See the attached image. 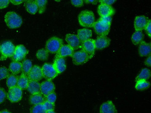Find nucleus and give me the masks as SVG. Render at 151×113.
<instances>
[{"mask_svg":"<svg viewBox=\"0 0 151 113\" xmlns=\"http://www.w3.org/2000/svg\"><path fill=\"white\" fill-rule=\"evenodd\" d=\"M78 18L79 24L81 26L86 28L93 27L95 23V17L92 11L87 10L81 11Z\"/></svg>","mask_w":151,"mask_h":113,"instance_id":"1","label":"nucleus"},{"mask_svg":"<svg viewBox=\"0 0 151 113\" xmlns=\"http://www.w3.org/2000/svg\"><path fill=\"white\" fill-rule=\"evenodd\" d=\"M5 21L7 26L11 29L20 27L22 24V19L17 13L9 11L4 17Z\"/></svg>","mask_w":151,"mask_h":113,"instance_id":"2","label":"nucleus"},{"mask_svg":"<svg viewBox=\"0 0 151 113\" xmlns=\"http://www.w3.org/2000/svg\"><path fill=\"white\" fill-rule=\"evenodd\" d=\"M15 46L10 41L4 42L0 46L1 56L0 58L1 61H4L8 58H11L13 56L15 51Z\"/></svg>","mask_w":151,"mask_h":113,"instance_id":"3","label":"nucleus"},{"mask_svg":"<svg viewBox=\"0 0 151 113\" xmlns=\"http://www.w3.org/2000/svg\"><path fill=\"white\" fill-rule=\"evenodd\" d=\"M63 45V39L57 37H53L46 42V49L49 53H57Z\"/></svg>","mask_w":151,"mask_h":113,"instance_id":"4","label":"nucleus"},{"mask_svg":"<svg viewBox=\"0 0 151 113\" xmlns=\"http://www.w3.org/2000/svg\"><path fill=\"white\" fill-rule=\"evenodd\" d=\"M110 23L99 20L95 22L93 27L95 33L99 36H106L110 30Z\"/></svg>","mask_w":151,"mask_h":113,"instance_id":"5","label":"nucleus"},{"mask_svg":"<svg viewBox=\"0 0 151 113\" xmlns=\"http://www.w3.org/2000/svg\"><path fill=\"white\" fill-rule=\"evenodd\" d=\"M71 57L73 64L76 65H82L91 59L90 56L82 50L74 52Z\"/></svg>","mask_w":151,"mask_h":113,"instance_id":"6","label":"nucleus"},{"mask_svg":"<svg viewBox=\"0 0 151 113\" xmlns=\"http://www.w3.org/2000/svg\"><path fill=\"white\" fill-rule=\"evenodd\" d=\"M42 71L43 77L47 80L51 81L58 75L53 64H44L42 67Z\"/></svg>","mask_w":151,"mask_h":113,"instance_id":"7","label":"nucleus"},{"mask_svg":"<svg viewBox=\"0 0 151 113\" xmlns=\"http://www.w3.org/2000/svg\"><path fill=\"white\" fill-rule=\"evenodd\" d=\"M22 91L17 86L9 89L7 97L11 102H17L22 98Z\"/></svg>","mask_w":151,"mask_h":113,"instance_id":"8","label":"nucleus"},{"mask_svg":"<svg viewBox=\"0 0 151 113\" xmlns=\"http://www.w3.org/2000/svg\"><path fill=\"white\" fill-rule=\"evenodd\" d=\"M28 53V50L23 45H18L15 47L14 54L12 56V59L13 61L19 62L24 59Z\"/></svg>","mask_w":151,"mask_h":113,"instance_id":"9","label":"nucleus"},{"mask_svg":"<svg viewBox=\"0 0 151 113\" xmlns=\"http://www.w3.org/2000/svg\"><path fill=\"white\" fill-rule=\"evenodd\" d=\"M65 39L68 45L73 50H77L81 48L82 43L80 41L77 35L73 34H67Z\"/></svg>","mask_w":151,"mask_h":113,"instance_id":"10","label":"nucleus"},{"mask_svg":"<svg viewBox=\"0 0 151 113\" xmlns=\"http://www.w3.org/2000/svg\"><path fill=\"white\" fill-rule=\"evenodd\" d=\"M81 48V50L86 52L92 59L95 52V46L94 39H90L82 42Z\"/></svg>","mask_w":151,"mask_h":113,"instance_id":"11","label":"nucleus"},{"mask_svg":"<svg viewBox=\"0 0 151 113\" xmlns=\"http://www.w3.org/2000/svg\"><path fill=\"white\" fill-rule=\"evenodd\" d=\"M27 76L29 77V80H30L38 82L41 80L43 77L42 73V68L39 67L38 65H34Z\"/></svg>","mask_w":151,"mask_h":113,"instance_id":"12","label":"nucleus"},{"mask_svg":"<svg viewBox=\"0 0 151 113\" xmlns=\"http://www.w3.org/2000/svg\"><path fill=\"white\" fill-rule=\"evenodd\" d=\"M98 13L101 17L112 16L115 13V10L111 6L101 4L98 7Z\"/></svg>","mask_w":151,"mask_h":113,"instance_id":"13","label":"nucleus"},{"mask_svg":"<svg viewBox=\"0 0 151 113\" xmlns=\"http://www.w3.org/2000/svg\"><path fill=\"white\" fill-rule=\"evenodd\" d=\"M55 86L54 83L50 80H46L40 84V93L46 96L51 93L55 92Z\"/></svg>","mask_w":151,"mask_h":113,"instance_id":"14","label":"nucleus"},{"mask_svg":"<svg viewBox=\"0 0 151 113\" xmlns=\"http://www.w3.org/2000/svg\"><path fill=\"white\" fill-rule=\"evenodd\" d=\"M149 20L144 15L137 16L135 17L134 22V26L136 31H142L145 30Z\"/></svg>","mask_w":151,"mask_h":113,"instance_id":"15","label":"nucleus"},{"mask_svg":"<svg viewBox=\"0 0 151 113\" xmlns=\"http://www.w3.org/2000/svg\"><path fill=\"white\" fill-rule=\"evenodd\" d=\"M111 39L106 36H99L94 40L95 49L101 50L109 46L110 44Z\"/></svg>","mask_w":151,"mask_h":113,"instance_id":"16","label":"nucleus"},{"mask_svg":"<svg viewBox=\"0 0 151 113\" xmlns=\"http://www.w3.org/2000/svg\"><path fill=\"white\" fill-rule=\"evenodd\" d=\"M53 65L58 75L63 73L66 69L65 59L60 56H55Z\"/></svg>","mask_w":151,"mask_h":113,"instance_id":"17","label":"nucleus"},{"mask_svg":"<svg viewBox=\"0 0 151 113\" xmlns=\"http://www.w3.org/2000/svg\"><path fill=\"white\" fill-rule=\"evenodd\" d=\"M100 113H117L115 106L111 101H108L102 103L100 107Z\"/></svg>","mask_w":151,"mask_h":113,"instance_id":"18","label":"nucleus"},{"mask_svg":"<svg viewBox=\"0 0 151 113\" xmlns=\"http://www.w3.org/2000/svg\"><path fill=\"white\" fill-rule=\"evenodd\" d=\"M74 51L75 50L72 49L69 45H63L56 53L55 56H60L64 58L67 56H72L74 53Z\"/></svg>","mask_w":151,"mask_h":113,"instance_id":"19","label":"nucleus"},{"mask_svg":"<svg viewBox=\"0 0 151 113\" xmlns=\"http://www.w3.org/2000/svg\"><path fill=\"white\" fill-rule=\"evenodd\" d=\"M151 44L142 41L139 44V52L140 56H145L151 54Z\"/></svg>","mask_w":151,"mask_h":113,"instance_id":"20","label":"nucleus"},{"mask_svg":"<svg viewBox=\"0 0 151 113\" xmlns=\"http://www.w3.org/2000/svg\"><path fill=\"white\" fill-rule=\"evenodd\" d=\"M92 36V30L88 28L80 29L77 32V36L81 43L90 39Z\"/></svg>","mask_w":151,"mask_h":113,"instance_id":"21","label":"nucleus"},{"mask_svg":"<svg viewBox=\"0 0 151 113\" xmlns=\"http://www.w3.org/2000/svg\"><path fill=\"white\" fill-rule=\"evenodd\" d=\"M27 89L32 95L40 93V84L38 81L29 80Z\"/></svg>","mask_w":151,"mask_h":113,"instance_id":"22","label":"nucleus"},{"mask_svg":"<svg viewBox=\"0 0 151 113\" xmlns=\"http://www.w3.org/2000/svg\"><path fill=\"white\" fill-rule=\"evenodd\" d=\"M29 101L31 104L36 105L43 104L45 101V99L44 96H43L42 94L38 93L31 95Z\"/></svg>","mask_w":151,"mask_h":113,"instance_id":"23","label":"nucleus"},{"mask_svg":"<svg viewBox=\"0 0 151 113\" xmlns=\"http://www.w3.org/2000/svg\"><path fill=\"white\" fill-rule=\"evenodd\" d=\"M25 6L27 12H29V13L31 14H35L38 10L37 5L35 1H26L25 2Z\"/></svg>","mask_w":151,"mask_h":113,"instance_id":"24","label":"nucleus"},{"mask_svg":"<svg viewBox=\"0 0 151 113\" xmlns=\"http://www.w3.org/2000/svg\"><path fill=\"white\" fill-rule=\"evenodd\" d=\"M29 80L27 75L22 73L18 77L17 86L20 88L21 89H26L27 88Z\"/></svg>","mask_w":151,"mask_h":113,"instance_id":"25","label":"nucleus"},{"mask_svg":"<svg viewBox=\"0 0 151 113\" xmlns=\"http://www.w3.org/2000/svg\"><path fill=\"white\" fill-rule=\"evenodd\" d=\"M22 64L20 62L13 61L10 63L9 67V70L14 75L19 74L22 71Z\"/></svg>","mask_w":151,"mask_h":113,"instance_id":"26","label":"nucleus"},{"mask_svg":"<svg viewBox=\"0 0 151 113\" xmlns=\"http://www.w3.org/2000/svg\"><path fill=\"white\" fill-rule=\"evenodd\" d=\"M144 38V34L141 31H136L132 34L131 39L132 43L134 45L139 44Z\"/></svg>","mask_w":151,"mask_h":113,"instance_id":"27","label":"nucleus"},{"mask_svg":"<svg viewBox=\"0 0 151 113\" xmlns=\"http://www.w3.org/2000/svg\"><path fill=\"white\" fill-rule=\"evenodd\" d=\"M151 77V71L149 69L144 68L136 77V81L139 80H147Z\"/></svg>","mask_w":151,"mask_h":113,"instance_id":"28","label":"nucleus"},{"mask_svg":"<svg viewBox=\"0 0 151 113\" xmlns=\"http://www.w3.org/2000/svg\"><path fill=\"white\" fill-rule=\"evenodd\" d=\"M18 79V77L17 76L14 74H12L9 75V76L7 77V82H6V84L8 88L10 89L17 86Z\"/></svg>","mask_w":151,"mask_h":113,"instance_id":"29","label":"nucleus"},{"mask_svg":"<svg viewBox=\"0 0 151 113\" xmlns=\"http://www.w3.org/2000/svg\"><path fill=\"white\" fill-rule=\"evenodd\" d=\"M22 73L27 75L32 68V61L30 59H27L22 62Z\"/></svg>","mask_w":151,"mask_h":113,"instance_id":"30","label":"nucleus"},{"mask_svg":"<svg viewBox=\"0 0 151 113\" xmlns=\"http://www.w3.org/2000/svg\"><path fill=\"white\" fill-rule=\"evenodd\" d=\"M135 88L137 90H144L148 88L150 86L149 82L145 80H139L137 81Z\"/></svg>","mask_w":151,"mask_h":113,"instance_id":"31","label":"nucleus"},{"mask_svg":"<svg viewBox=\"0 0 151 113\" xmlns=\"http://www.w3.org/2000/svg\"><path fill=\"white\" fill-rule=\"evenodd\" d=\"M36 58L39 60L44 61L48 59L49 56V52L47 51L46 49H41L38 50L36 52Z\"/></svg>","mask_w":151,"mask_h":113,"instance_id":"32","label":"nucleus"},{"mask_svg":"<svg viewBox=\"0 0 151 113\" xmlns=\"http://www.w3.org/2000/svg\"><path fill=\"white\" fill-rule=\"evenodd\" d=\"M37 5L38 9L40 14H42L45 12L47 1L46 0H36L35 1Z\"/></svg>","mask_w":151,"mask_h":113,"instance_id":"33","label":"nucleus"},{"mask_svg":"<svg viewBox=\"0 0 151 113\" xmlns=\"http://www.w3.org/2000/svg\"><path fill=\"white\" fill-rule=\"evenodd\" d=\"M46 112L42 104L34 105L30 109V113H45Z\"/></svg>","mask_w":151,"mask_h":113,"instance_id":"34","label":"nucleus"},{"mask_svg":"<svg viewBox=\"0 0 151 113\" xmlns=\"http://www.w3.org/2000/svg\"><path fill=\"white\" fill-rule=\"evenodd\" d=\"M9 72L6 67H0V80L4 79L7 78L9 75Z\"/></svg>","mask_w":151,"mask_h":113,"instance_id":"35","label":"nucleus"},{"mask_svg":"<svg viewBox=\"0 0 151 113\" xmlns=\"http://www.w3.org/2000/svg\"><path fill=\"white\" fill-rule=\"evenodd\" d=\"M44 97H45L46 101H47L51 103H54V104H55V102L56 101V98H57L56 94L55 92L51 93L47 96H44Z\"/></svg>","mask_w":151,"mask_h":113,"instance_id":"36","label":"nucleus"},{"mask_svg":"<svg viewBox=\"0 0 151 113\" xmlns=\"http://www.w3.org/2000/svg\"><path fill=\"white\" fill-rule=\"evenodd\" d=\"M42 105L43 107L46 111L54 110L55 105L54 103H51V102L45 100L44 102L43 103Z\"/></svg>","mask_w":151,"mask_h":113,"instance_id":"37","label":"nucleus"},{"mask_svg":"<svg viewBox=\"0 0 151 113\" xmlns=\"http://www.w3.org/2000/svg\"><path fill=\"white\" fill-rule=\"evenodd\" d=\"M7 97V94L4 89L0 88V104L4 102Z\"/></svg>","mask_w":151,"mask_h":113,"instance_id":"38","label":"nucleus"},{"mask_svg":"<svg viewBox=\"0 0 151 113\" xmlns=\"http://www.w3.org/2000/svg\"><path fill=\"white\" fill-rule=\"evenodd\" d=\"M83 1L82 0H71V3L75 7H81L83 5Z\"/></svg>","mask_w":151,"mask_h":113,"instance_id":"39","label":"nucleus"},{"mask_svg":"<svg viewBox=\"0 0 151 113\" xmlns=\"http://www.w3.org/2000/svg\"><path fill=\"white\" fill-rule=\"evenodd\" d=\"M10 2L9 0H0V9H5L9 6Z\"/></svg>","mask_w":151,"mask_h":113,"instance_id":"40","label":"nucleus"},{"mask_svg":"<svg viewBox=\"0 0 151 113\" xmlns=\"http://www.w3.org/2000/svg\"><path fill=\"white\" fill-rule=\"evenodd\" d=\"M145 30L146 31V33L147 34L148 36H149L151 38V21L149 20L147 25L146 26V28L145 29Z\"/></svg>","mask_w":151,"mask_h":113,"instance_id":"41","label":"nucleus"},{"mask_svg":"<svg viewBox=\"0 0 151 113\" xmlns=\"http://www.w3.org/2000/svg\"><path fill=\"white\" fill-rule=\"evenodd\" d=\"M101 4H104L107 5L111 6L116 1L115 0H101Z\"/></svg>","mask_w":151,"mask_h":113,"instance_id":"42","label":"nucleus"},{"mask_svg":"<svg viewBox=\"0 0 151 113\" xmlns=\"http://www.w3.org/2000/svg\"><path fill=\"white\" fill-rule=\"evenodd\" d=\"M100 19L102 20L103 21L111 24L112 20V17L111 16L102 17L100 18Z\"/></svg>","mask_w":151,"mask_h":113,"instance_id":"43","label":"nucleus"},{"mask_svg":"<svg viewBox=\"0 0 151 113\" xmlns=\"http://www.w3.org/2000/svg\"><path fill=\"white\" fill-rule=\"evenodd\" d=\"M145 64L146 66L148 67H151V55H149V56L146 59V60L145 61Z\"/></svg>","mask_w":151,"mask_h":113,"instance_id":"44","label":"nucleus"},{"mask_svg":"<svg viewBox=\"0 0 151 113\" xmlns=\"http://www.w3.org/2000/svg\"><path fill=\"white\" fill-rule=\"evenodd\" d=\"M24 1L23 0H10V2L14 5H18L22 4Z\"/></svg>","mask_w":151,"mask_h":113,"instance_id":"45","label":"nucleus"},{"mask_svg":"<svg viewBox=\"0 0 151 113\" xmlns=\"http://www.w3.org/2000/svg\"><path fill=\"white\" fill-rule=\"evenodd\" d=\"M84 1L86 4H96L98 2V1L96 0H85Z\"/></svg>","mask_w":151,"mask_h":113,"instance_id":"46","label":"nucleus"},{"mask_svg":"<svg viewBox=\"0 0 151 113\" xmlns=\"http://www.w3.org/2000/svg\"><path fill=\"white\" fill-rule=\"evenodd\" d=\"M0 113H11V112L8 111L7 110H4L2 111H0Z\"/></svg>","mask_w":151,"mask_h":113,"instance_id":"47","label":"nucleus"},{"mask_svg":"<svg viewBox=\"0 0 151 113\" xmlns=\"http://www.w3.org/2000/svg\"><path fill=\"white\" fill-rule=\"evenodd\" d=\"M45 113H56L54 110H50V111H46Z\"/></svg>","mask_w":151,"mask_h":113,"instance_id":"48","label":"nucleus"},{"mask_svg":"<svg viewBox=\"0 0 151 113\" xmlns=\"http://www.w3.org/2000/svg\"><path fill=\"white\" fill-rule=\"evenodd\" d=\"M0 52H1V49H0Z\"/></svg>","mask_w":151,"mask_h":113,"instance_id":"49","label":"nucleus"}]
</instances>
